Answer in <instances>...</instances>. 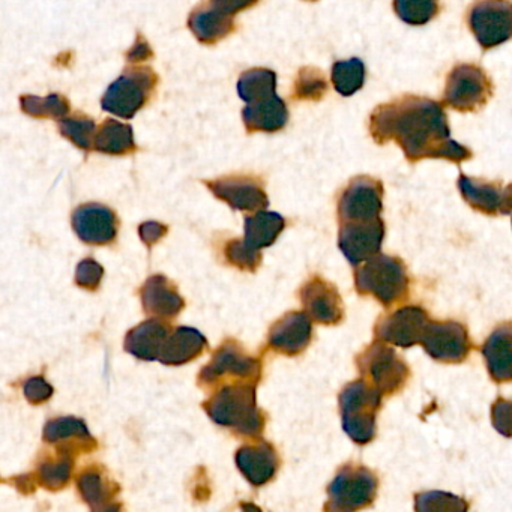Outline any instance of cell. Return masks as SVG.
Wrapping results in <instances>:
<instances>
[{
  "label": "cell",
  "mask_w": 512,
  "mask_h": 512,
  "mask_svg": "<svg viewBox=\"0 0 512 512\" xmlns=\"http://www.w3.org/2000/svg\"><path fill=\"white\" fill-rule=\"evenodd\" d=\"M370 134L377 145L397 143L409 163L446 160L461 164L473 157L470 149L451 139L445 109L430 98L406 95L380 104L371 113Z\"/></svg>",
  "instance_id": "6da1fadb"
},
{
  "label": "cell",
  "mask_w": 512,
  "mask_h": 512,
  "mask_svg": "<svg viewBox=\"0 0 512 512\" xmlns=\"http://www.w3.org/2000/svg\"><path fill=\"white\" fill-rule=\"evenodd\" d=\"M256 382L238 380L221 386L212 397L203 403V409L217 425L230 428L239 436H262L265 430V415L257 406Z\"/></svg>",
  "instance_id": "7a4b0ae2"
},
{
  "label": "cell",
  "mask_w": 512,
  "mask_h": 512,
  "mask_svg": "<svg viewBox=\"0 0 512 512\" xmlns=\"http://www.w3.org/2000/svg\"><path fill=\"white\" fill-rule=\"evenodd\" d=\"M355 289L361 296H373L385 308L406 302L410 295V277L400 257L376 256L356 268Z\"/></svg>",
  "instance_id": "3957f363"
},
{
  "label": "cell",
  "mask_w": 512,
  "mask_h": 512,
  "mask_svg": "<svg viewBox=\"0 0 512 512\" xmlns=\"http://www.w3.org/2000/svg\"><path fill=\"white\" fill-rule=\"evenodd\" d=\"M382 394L364 379L347 383L340 392L343 430L356 445L365 446L376 439L377 413L382 407Z\"/></svg>",
  "instance_id": "277c9868"
},
{
  "label": "cell",
  "mask_w": 512,
  "mask_h": 512,
  "mask_svg": "<svg viewBox=\"0 0 512 512\" xmlns=\"http://www.w3.org/2000/svg\"><path fill=\"white\" fill-rule=\"evenodd\" d=\"M356 367L361 379L370 383L382 397H392L403 391L412 376L407 362L398 356L391 344L382 341H374L362 350L356 356Z\"/></svg>",
  "instance_id": "5b68a950"
},
{
  "label": "cell",
  "mask_w": 512,
  "mask_h": 512,
  "mask_svg": "<svg viewBox=\"0 0 512 512\" xmlns=\"http://www.w3.org/2000/svg\"><path fill=\"white\" fill-rule=\"evenodd\" d=\"M379 491L376 473L362 464H344L328 487L325 511L353 512L370 508Z\"/></svg>",
  "instance_id": "8992f818"
},
{
  "label": "cell",
  "mask_w": 512,
  "mask_h": 512,
  "mask_svg": "<svg viewBox=\"0 0 512 512\" xmlns=\"http://www.w3.org/2000/svg\"><path fill=\"white\" fill-rule=\"evenodd\" d=\"M158 85L151 67H131L107 89L101 107L122 119H133L148 104Z\"/></svg>",
  "instance_id": "52a82bcc"
},
{
  "label": "cell",
  "mask_w": 512,
  "mask_h": 512,
  "mask_svg": "<svg viewBox=\"0 0 512 512\" xmlns=\"http://www.w3.org/2000/svg\"><path fill=\"white\" fill-rule=\"evenodd\" d=\"M227 377L257 383L262 377V362L256 356L245 352L235 340L224 341L212 355L209 364L202 368L197 380L199 386L209 389Z\"/></svg>",
  "instance_id": "ba28073f"
},
{
  "label": "cell",
  "mask_w": 512,
  "mask_h": 512,
  "mask_svg": "<svg viewBox=\"0 0 512 512\" xmlns=\"http://www.w3.org/2000/svg\"><path fill=\"white\" fill-rule=\"evenodd\" d=\"M493 97V83L478 65L460 64L446 79L443 101L461 113L478 112Z\"/></svg>",
  "instance_id": "9c48e42d"
},
{
  "label": "cell",
  "mask_w": 512,
  "mask_h": 512,
  "mask_svg": "<svg viewBox=\"0 0 512 512\" xmlns=\"http://www.w3.org/2000/svg\"><path fill=\"white\" fill-rule=\"evenodd\" d=\"M421 346L427 355L440 364H463L472 352L469 331L455 320L431 319L422 337Z\"/></svg>",
  "instance_id": "30bf717a"
},
{
  "label": "cell",
  "mask_w": 512,
  "mask_h": 512,
  "mask_svg": "<svg viewBox=\"0 0 512 512\" xmlns=\"http://www.w3.org/2000/svg\"><path fill=\"white\" fill-rule=\"evenodd\" d=\"M469 28L482 49L502 46L512 38L511 0H479L470 10Z\"/></svg>",
  "instance_id": "8fae6325"
},
{
  "label": "cell",
  "mask_w": 512,
  "mask_h": 512,
  "mask_svg": "<svg viewBox=\"0 0 512 512\" xmlns=\"http://www.w3.org/2000/svg\"><path fill=\"white\" fill-rule=\"evenodd\" d=\"M383 194V184L377 179L364 175L353 178L338 200L340 224L379 220Z\"/></svg>",
  "instance_id": "7c38bea8"
},
{
  "label": "cell",
  "mask_w": 512,
  "mask_h": 512,
  "mask_svg": "<svg viewBox=\"0 0 512 512\" xmlns=\"http://www.w3.org/2000/svg\"><path fill=\"white\" fill-rule=\"evenodd\" d=\"M430 320L427 311L418 305L398 308L377 320L374 325V340L409 349L421 344Z\"/></svg>",
  "instance_id": "4fadbf2b"
},
{
  "label": "cell",
  "mask_w": 512,
  "mask_h": 512,
  "mask_svg": "<svg viewBox=\"0 0 512 512\" xmlns=\"http://www.w3.org/2000/svg\"><path fill=\"white\" fill-rule=\"evenodd\" d=\"M386 226L382 218L362 223L340 224L338 247L350 265L358 266L380 253Z\"/></svg>",
  "instance_id": "5bb4252c"
},
{
  "label": "cell",
  "mask_w": 512,
  "mask_h": 512,
  "mask_svg": "<svg viewBox=\"0 0 512 512\" xmlns=\"http://www.w3.org/2000/svg\"><path fill=\"white\" fill-rule=\"evenodd\" d=\"M458 190L464 202L479 214L497 217V215H509L512 212V184L503 185L502 182H490L460 175Z\"/></svg>",
  "instance_id": "9a60e30c"
},
{
  "label": "cell",
  "mask_w": 512,
  "mask_h": 512,
  "mask_svg": "<svg viewBox=\"0 0 512 512\" xmlns=\"http://www.w3.org/2000/svg\"><path fill=\"white\" fill-rule=\"evenodd\" d=\"M205 184L217 199L235 211L253 212L268 208V194L262 182L253 176H226Z\"/></svg>",
  "instance_id": "2e32d148"
},
{
  "label": "cell",
  "mask_w": 512,
  "mask_h": 512,
  "mask_svg": "<svg viewBox=\"0 0 512 512\" xmlns=\"http://www.w3.org/2000/svg\"><path fill=\"white\" fill-rule=\"evenodd\" d=\"M299 295L305 313L314 322L325 326L340 325L343 322L344 305L334 284L314 275L302 286Z\"/></svg>",
  "instance_id": "e0dca14e"
},
{
  "label": "cell",
  "mask_w": 512,
  "mask_h": 512,
  "mask_svg": "<svg viewBox=\"0 0 512 512\" xmlns=\"http://www.w3.org/2000/svg\"><path fill=\"white\" fill-rule=\"evenodd\" d=\"M73 229L89 245H109L118 236V217L100 203H86L73 214Z\"/></svg>",
  "instance_id": "ac0fdd59"
},
{
  "label": "cell",
  "mask_w": 512,
  "mask_h": 512,
  "mask_svg": "<svg viewBox=\"0 0 512 512\" xmlns=\"http://www.w3.org/2000/svg\"><path fill=\"white\" fill-rule=\"evenodd\" d=\"M313 338L311 317L302 311L284 314L269 329L268 344L274 352L298 356L307 350Z\"/></svg>",
  "instance_id": "d6986e66"
},
{
  "label": "cell",
  "mask_w": 512,
  "mask_h": 512,
  "mask_svg": "<svg viewBox=\"0 0 512 512\" xmlns=\"http://www.w3.org/2000/svg\"><path fill=\"white\" fill-rule=\"evenodd\" d=\"M235 458L239 472L254 487H262L271 482L280 467L277 451L265 440L241 446Z\"/></svg>",
  "instance_id": "ffe728a7"
},
{
  "label": "cell",
  "mask_w": 512,
  "mask_h": 512,
  "mask_svg": "<svg viewBox=\"0 0 512 512\" xmlns=\"http://www.w3.org/2000/svg\"><path fill=\"white\" fill-rule=\"evenodd\" d=\"M143 310L149 316L169 320L185 308V301L175 284L164 275H152L140 290Z\"/></svg>",
  "instance_id": "44dd1931"
},
{
  "label": "cell",
  "mask_w": 512,
  "mask_h": 512,
  "mask_svg": "<svg viewBox=\"0 0 512 512\" xmlns=\"http://www.w3.org/2000/svg\"><path fill=\"white\" fill-rule=\"evenodd\" d=\"M481 352L494 383L512 382V322L496 326L485 340Z\"/></svg>",
  "instance_id": "7402d4cb"
},
{
  "label": "cell",
  "mask_w": 512,
  "mask_h": 512,
  "mask_svg": "<svg viewBox=\"0 0 512 512\" xmlns=\"http://www.w3.org/2000/svg\"><path fill=\"white\" fill-rule=\"evenodd\" d=\"M170 334L163 319H149L128 331L124 347L130 355L142 361H158L161 349Z\"/></svg>",
  "instance_id": "603a6c76"
},
{
  "label": "cell",
  "mask_w": 512,
  "mask_h": 512,
  "mask_svg": "<svg viewBox=\"0 0 512 512\" xmlns=\"http://www.w3.org/2000/svg\"><path fill=\"white\" fill-rule=\"evenodd\" d=\"M248 133H277L286 127L289 110L277 94L248 103L242 112Z\"/></svg>",
  "instance_id": "cb8c5ba5"
},
{
  "label": "cell",
  "mask_w": 512,
  "mask_h": 512,
  "mask_svg": "<svg viewBox=\"0 0 512 512\" xmlns=\"http://www.w3.org/2000/svg\"><path fill=\"white\" fill-rule=\"evenodd\" d=\"M74 457L71 452L59 451L55 457H46L38 463L37 469L32 475L20 478L23 484H19V490L29 493L28 488L34 485L46 488L50 491L62 490L67 487L73 475Z\"/></svg>",
  "instance_id": "d4e9b609"
},
{
  "label": "cell",
  "mask_w": 512,
  "mask_h": 512,
  "mask_svg": "<svg viewBox=\"0 0 512 512\" xmlns=\"http://www.w3.org/2000/svg\"><path fill=\"white\" fill-rule=\"evenodd\" d=\"M77 488L83 502L88 503L92 511H109L118 509L115 505L119 485L107 476L101 466H91L83 470L77 478Z\"/></svg>",
  "instance_id": "484cf974"
},
{
  "label": "cell",
  "mask_w": 512,
  "mask_h": 512,
  "mask_svg": "<svg viewBox=\"0 0 512 512\" xmlns=\"http://www.w3.org/2000/svg\"><path fill=\"white\" fill-rule=\"evenodd\" d=\"M206 349H208V340L203 337L199 329L181 326L170 331L158 361L164 365L179 367L199 358Z\"/></svg>",
  "instance_id": "4316f807"
},
{
  "label": "cell",
  "mask_w": 512,
  "mask_h": 512,
  "mask_svg": "<svg viewBox=\"0 0 512 512\" xmlns=\"http://www.w3.org/2000/svg\"><path fill=\"white\" fill-rule=\"evenodd\" d=\"M188 26L194 37L206 46L220 43L235 31L233 16L218 10L209 0L191 13Z\"/></svg>",
  "instance_id": "83f0119b"
},
{
  "label": "cell",
  "mask_w": 512,
  "mask_h": 512,
  "mask_svg": "<svg viewBox=\"0 0 512 512\" xmlns=\"http://www.w3.org/2000/svg\"><path fill=\"white\" fill-rule=\"evenodd\" d=\"M43 439L46 443L52 445H61L59 451L71 452V454H79V452H89L88 448L77 443H88V445L97 448V440L89 433L88 425L82 419L73 418V416H65V418H56L47 422L44 427Z\"/></svg>",
  "instance_id": "f1b7e54d"
},
{
  "label": "cell",
  "mask_w": 512,
  "mask_h": 512,
  "mask_svg": "<svg viewBox=\"0 0 512 512\" xmlns=\"http://www.w3.org/2000/svg\"><path fill=\"white\" fill-rule=\"evenodd\" d=\"M286 227V220L277 212L265 209L245 218L244 242L251 250L260 251L271 247Z\"/></svg>",
  "instance_id": "f546056e"
},
{
  "label": "cell",
  "mask_w": 512,
  "mask_h": 512,
  "mask_svg": "<svg viewBox=\"0 0 512 512\" xmlns=\"http://www.w3.org/2000/svg\"><path fill=\"white\" fill-rule=\"evenodd\" d=\"M94 149L100 154L115 157L134 154L137 146L134 142L133 128L115 119H106L95 134Z\"/></svg>",
  "instance_id": "4dcf8cb0"
},
{
  "label": "cell",
  "mask_w": 512,
  "mask_h": 512,
  "mask_svg": "<svg viewBox=\"0 0 512 512\" xmlns=\"http://www.w3.org/2000/svg\"><path fill=\"white\" fill-rule=\"evenodd\" d=\"M275 89H277V74L266 68L245 71L238 82V94L245 103H253L274 95Z\"/></svg>",
  "instance_id": "1f68e13d"
},
{
  "label": "cell",
  "mask_w": 512,
  "mask_h": 512,
  "mask_svg": "<svg viewBox=\"0 0 512 512\" xmlns=\"http://www.w3.org/2000/svg\"><path fill=\"white\" fill-rule=\"evenodd\" d=\"M332 85L335 91L343 97H352L361 91L365 83V67L361 59L335 62L332 67Z\"/></svg>",
  "instance_id": "d6a6232c"
},
{
  "label": "cell",
  "mask_w": 512,
  "mask_h": 512,
  "mask_svg": "<svg viewBox=\"0 0 512 512\" xmlns=\"http://www.w3.org/2000/svg\"><path fill=\"white\" fill-rule=\"evenodd\" d=\"M20 106L23 113L35 119H62L71 109L70 101L59 94H52L49 97L22 95Z\"/></svg>",
  "instance_id": "836d02e7"
},
{
  "label": "cell",
  "mask_w": 512,
  "mask_h": 512,
  "mask_svg": "<svg viewBox=\"0 0 512 512\" xmlns=\"http://www.w3.org/2000/svg\"><path fill=\"white\" fill-rule=\"evenodd\" d=\"M59 131L65 139L82 149L89 152L94 149L95 134H97V125L94 119L89 116L77 113L70 118L59 119Z\"/></svg>",
  "instance_id": "e575fe53"
},
{
  "label": "cell",
  "mask_w": 512,
  "mask_h": 512,
  "mask_svg": "<svg viewBox=\"0 0 512 512\" xmlns=\"http://www.w3.org/2000/svg\"><path fill=\"white\" fill-rule=\"evenodd\" d=\"M394 11L401 22L424 26L439 14V0H394Z\"/></svg>",
  "instance_id": "d590c367"
},
{
  "label": "cell",
  "mask_w": 512,
  "mask_h": 512,
  "mask_svg": "<svg viewBox=\"0 0 512 512\" xmlns=\"http://www.w3.org/2000/svg\"><path fill=\"white\" fill-rule=\"evenodd\" d=\"M469 503L463 497L445 491H424L415 496V509L418 512L467 511Z\"/></svg>",
  "instance_id": "8d00e7d4"
},
{
  "label": "cell",
  "mask_w": 512,
  "mask_h": 512,
  "mask_svg": "<svg viewBox=\"0 0 512 512\" xmlns=\"http://www.w3.org/2000/svg\"><path fill=\"white\" fill-rule=\"evenodd\" d=\"M328 91V82L322 71L305 67L299 71L295 80V97L304 101H319Z\"/></svg>",
  "instance_id": "74e56055"
},
{
  "label": "cell",
  "mask_w": 512,
  "mask_h": 512,
  "mask_svg": "<svg viewBox=\"0 0 512 512\" xmlns=\"http://www.w3.org/2000/svg\"><path fill=\"white\" fill-rule=\"evenodd\" d=\"M226 259L230 265L241 271L254 272L262 263V254L260 251L251 250L244 241L233 239L226 245Z\"/></svg>",
  "instance_id": "f35d334b"
},
{
  "label": "cell",
  "mask_w": 512,
  "mask_h": 512,
  "mask_svg": "<svg viewBox=\"0 0 512 512\" xmlns=\"http://www.w3.org/2000/svg\"><path fill=\"white\" fill-rule=\"evenodd\" d=\"M491 424L500 436L512 439V401L499 397L491 406Z\"/></svg>",
  "instance_id": "ab89813d"
},
{
  "label": "cell",
  "mask_w": 512,
  "mask_h": 512,
  "mask_svg": "<svg viewBox=\"0 0 512 512\" xmlns=\"http://www.w3.org/2000/svg\"><path fill=\"white\" fill-rule=\"evenodd\" d=\"M104 277V268L92 259H85L76 269V284L82 289L95 292Z\"/></svg>",
  "instance_id": "60d3db41"
},
{
  "label": "cell",
  "mask_w": 512,
  "mask_h": 512,
  "mask_svg": "<svg viewBox=\"0 0 512 512\" xmlns=\"http://www.w3.org/2000/svg\"><path fill=\"white\" fill-rule=\"evenodd\" d=\"M53 386L49 382H46L43 376L31 377L26 380L23 385V394H25L26 400L31 404H43L52 398Z\"/></svg>",
  "instance_id": "b9f144b4"
},
{
  "label": "cell",
  "mask_w": 512,
  "mask_h": 512,
  "mask_svg": "<svg viewBox=\"0 0 512 512\" xmlns=\"http://www.w3.org/2000/svg\"><path fill=\"white\" fill-rule=\"evenodd\" d=\"M167 232H169V229L164 224L157 223V221H148V223H143L139 227L140 239L148 248H152L157 242H160L167 235Z\"/></svg>",
  "instance_id": "7bdbcfd3"
},
{
  "label": "cell",
  "mask_w": 512,
  "mask_h": 512,
  "mask_svg": "<svg viewBox=\"0 0 512 512\" xmlns=\"http://www.w3.org/2000/svg\"><path fill=\"white\" fill-rule=\"evenodd\" d=\"M125 58H127V62H130V64H140V62L151 61V59L154 58V52H152L148 41L139 34L137 35L136 43L128 50Z\"/></svg>",
  "instance_id": "ee69618b"
},
{
  "label": "cell",
  "mask_w": 512,
  "mask_h": 512,
  "mask_svg": "<svg viewBox=\"0 0 512 512\" xmlns=\"http://www.w3.org/2000/svg\"><path fill=\"white\" fill-rule=\"evenodd\" d=\"M214 7L223 13L229 14V16L235 17L236 14L241 11L248 10V8L254 7L259 0H209Z\"/></svg>",
  "instance_id": "f6af8a7d"
},
{
  "label": "cell",
  "mask_w": 512,
  "mask_h": 512,
  "mask_svg": "<svg viewBox=\"0 0 512 512\" xmlns=\"http://www.w3.org/2000/svg\"><path fill=\"white\" fill-rule=\"evenodd\" d=\"M307 2H317V0H307Z\"/></svg>",
  "instance_id": "bcb514c9"
}]
</instances>
